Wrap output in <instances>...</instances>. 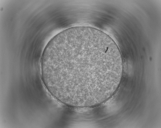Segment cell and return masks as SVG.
<instances>
[{
  "mask_svg": "<svg viewBox=\"0 0 161 128\" xmlns=\"http://www.w3.org/2000/svg\"><path fill=\"white\" fill-rule=\"evenodd\" d=\"M114 62L108 44L88 38L68 39L60 78L62 95L78 100L110 90Z\"/></svg>",
  "mask_w": 161,
  "mask_h": 128,
  "instance_id": "cell-1",
  "label": "cell"
}]
</instances>
